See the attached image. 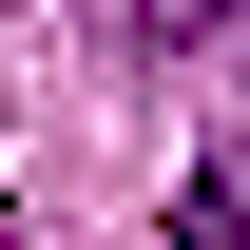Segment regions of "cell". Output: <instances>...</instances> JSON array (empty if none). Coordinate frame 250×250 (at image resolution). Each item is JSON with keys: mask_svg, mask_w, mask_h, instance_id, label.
Returning <instances> with one entry per match:
<instances>
[{"mask_svg": "<svg viewBox=\"0 0 250 250\" xmlns=\"http://www.w3.org/2000/svg\"><path fill=\"white\" fill-rule=\"evenodd\" d=\"M173 250H250V154H212V173L173 192Z\"/></svg>", "mask_w": 250, "mask_h": 250, "instance_id": "obj_1", "label": "cell"}, {"mask_svg": "<svg viewBox=\"0 0 250 250\" xmlns=\"http://www.w3.org/2000/svg\"><path fill=\"white\" fill-rule=\"evenodd\" d=\"M96 20H116V39H173V20H192V0H96Z\"/></svg>", "mask_w": 250, "mask_h": 250, "instance_id": "obj_2", "label": "cell"}]
</instances>
